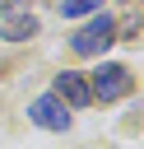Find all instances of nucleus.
<instances>
[{
	"label": "nucleus",
	"mask_w": 144,
	"mask_h": 149,
	"mask_svg": "<svg viewBox=\"0 0 144 149\" xmlns=\"http://www.w3.org/2000/svg\"><path fill=\"white\" fill-rule=\"evenodd\" d=\"M28 121H37L42 130H65V126H70V112H65V102H60L56 93H46V98H33Z\"/></svg>",
	"instance_id": "nucleus-3"
},
{
	"label": "nucleus",
	"mask_w": 144,
	"mask_h": 149,
	"mask_svg": "<svg viewBox=\"0 0 144 149\" xmlns=\"http://www.w3.org/2000/svg\"><path fill=\"white\" fill-rule=\"evenodd\" d=\"M88 93L102 98V102L125 98V93H130V70H125V65H98L93 79H88Z\"/></svg>",
	"instance_id": "nucleus-2"
},
{
	"label": "nucleus",
	"mask_w": 144,
	"mask_h": 149,
	"mask_svg": "<svg viewBox=\"0 0 144 149\" xmlns=\"http://www.w3.org/2000/svg\"><path fill=\"white\" fill-rule=\"evenodd\" d=\"M93 9H102V0H60L65 19H79V14H93Z\"/></svg>",
	"instance_id": "nucleus-6"
},
{
	"label": "nucleus",
	"mask_w": 144,
	"mask_h": 149,
	"mask_svg": "<svg viewBox=\"0 0 144 149\" xmlns=\"http://www.w3.org/2000/svg\"><path fill=\"white\" fill-rule=\"evenodd\" d=\"M111 42H116V23H111L107 14H93V19L70 37V47H74L79 56H98V51H107Z\"/></svg>",
	"instance_id": "nucleus-1"
},
{
	"label": "nucleus",
	"mask_w": 144,
	"mask_h": 149,
	"mask_svg": "<svg viewBox=\"0 0 144 149\" xmlns=\"http://www.w3.org/2000/svg\"><path fill=\"white\" fill-rule=\"evenodd\" d=\"M33 33H37V19H33V14H23V5H9L5 23H0V37L23 42V37H33Z\"/></svg>",
	"instance_id": "nucleus-5"
},
{
	"label": "nucleus",
	"mask_w": 144,
	"mask_h": 149,
	"mask_svg": "<svg viewBox=\"0 0 144 149\" xmlns=\"http://www.w3.org/2000/svg\"><path fill=\"white\" fill-rule=\"evenodd\" d=\"M56 98H60V102H70V107H88V102H93L88 79H84V74H74V70L56 74Z\"/></svg>",
	"instance_id": "nucleus-4"
}]
</instances>
